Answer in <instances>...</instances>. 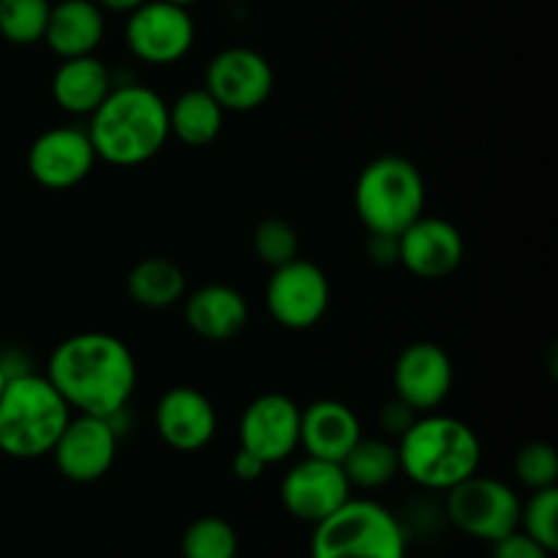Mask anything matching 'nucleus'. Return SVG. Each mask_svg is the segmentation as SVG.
I'll return each mask as SVG.
<instances>
[{"label":"nucleus","mask_w":558,"mask_h":558,"mask_svg":"<svg viewBox=\"0 0 558 558\" xmlns=\"http://www.w3.org/2000/svg\"><path fill=\"white\" fill-rule=\"evenodd\" d=\"M47 376L69 409L114 420L136 390V360L109 332H76L52 349Z\"/></svg>","instance_id":"nucleus-1"},{"label":"nucleus","mask_w":558,"mask_h":558,"mask_svg":"<svg viewBox=\"0 0 558 558\" xmlns=\"http://www.w3.org/2000/svg\"><path fill=\"white\" fill-rule=\"evenodd\" d=\"M85 131L96 158L112 167H140L167 147V101L145 85L112 87Z\"/></svg>","instance_id":"nucleus-2"},{"label":"nucleus","mask_w":558,"mask_h":558,"mask_svg":"<svg viewBox=\"0 0 558 558\" xmlns=\"http://www.w3.org/2000/svg\"><path fill=\"white\" fill-rule=\"evenodd\" d=\"M401 474L428 490H450L480 472L483 445L463 420L428 412L398 436Z\"/></svg>","instance_id":"nucleus-3"},{"label":"nucleus","mask_w":558,"mask_h":558,"mask_svg":"<svg viewBox=\"0 0 558 558\" xmlns=\"http://www.w3.org/2000/svg\"><path fill=\"white\" fill-rule=\"evenodd\" d=\"M69 417V403L47 376L31 371L11 376L0 396V452L14 461L49 456Z\"/></svg>","instance_id":"nucleus-4"},{"label":"nucleus","mask_w":558,"mask_h":558,"mask_svg":"<svg viewBox=\"0 0 558 558\" xmlns=\"http://www.w3.org/2000/svg\"><path fill=\"white\" fill-rule=\"evenodd\" d=\"M425 178L403 156H379L354 183V213L368 234H401L425 213Z\"/></svg>","instance_id":"nucleus-5"},{"label":"nucleus","mask_w":558,"mask_h":558,"mask_svg":"<svg viewBox=\"0 0 558 558\" xmlns=\"http://www.w3.org/2000/svg\"><path fill=\"white\" fill-rule=\"evenodd\" d=\"M311 558H407V532L379 501L349 499L314 526Z\"/></svg>","instance_id":"nucleus-6"},{"label":"nucleus","mask_w":558,"mask_h":558,"mask_svg":"<svg viewBox=\"0 0 558 558\" xmlns=\"http://www.w3.org/2000/svg\"><path fill=\"white\" fill-rule=\"evenodd\" d=\"M447 512L466 537L496 543L515 532L521 521V499L507 483L472 474L447 490Z\"/></svg>","instance_id":"nucleus-7"},{"label":"nucleus","mask_w":558,"mask_h":558,"mask_svg":"<svg viewBox=\"0 0 558 558\" xmlns=\"http://www.w3.org/2000/svg\"><path fill=\"white\" fill-rule=\"evenodd\" d=\"M196 38L194 16L169 0H145L125 20V44L147 65H172L191 52Z\"/></svg>","instance_id":"nucleus-8"},{"label":"nucleus","mask_w":558,"mask_h":558,"mask_svg":"<svg viewBox=\"0 0 558 558\" xmlns=\"http://www.w3.org/2000/svg\"><path fill=\"white\" fill-rule=\"evenodd\" d=\"M267 314L287 330H311L330 308V281L325 270L308 259H292L272 267L265 287Z\"/></svg>","instance_id":"nucleus-9"},{"label":"nucleus","mask_w":558,"mask_h":558,"mask_svg":"<svg viewBox=\"0 0 558 558\" xmlns=\"http://www.w3.org/2000/svg\"><path fill=\"white\" fill-rule=\"evenodd\" d=\"M272 85L270 60L251 47L221 49L205 69V90L223 112H254L270 98Z\"/></svg>","instance_id":"nucleus-10"},{"label":"nucleus","mask_w":558,"mask_h":558,"mask_svg":"<svg viewBox=\"0 0 558 558\" xmlns=\"http://www.w3.org/2000/svg\"><path fill=\"white\" fill-rule=\"evenodd\" d=\"M54 466L65 480L76 485H90L107 477L118 458V428L114 420L76 414L69 417L63 434L54 441Z\"/></svg>","instance_id":"nucleus-11"},{"label":"nucleus","mask_w":558,"mask_h":558,"mask_svg":"<svg viewBox=\"0 0 558 558\" xmlns=\"http://www.w3.org/2000/svg\"><path fill=\"white\" fill-rule=\"evenodd\" d=\"M352 499L341 463L305 456L281 480V505L298 521L316 526Z\"/></svg>","instance_id":"nucleus-12"},{"label":"nucleus","mask_w":558,"mask_h":558,"mask_svg":"<svg viewBox=\"0 0 558 558\" xmlns=\"http://www.w3.org/2000/svg\"><path fill=\"white\" fill-rule=\"evenodd\" d=\"M96 150L85 129L54 125L38 134L27 150V172L49 191L80 185L96 167Z\"/></svg>","instance_id":"nucleus-13"},{"label":"nucleus","mask_w":558,"mask_h":558,"mask_svg":"<svg viewBox=\"0 0 558 558\" xmlns=\"http://www.w3.org/2000/svg\"><path fill=\"white\" fill-rule=\"evenodd\" d=\"M300 447V407L281 392H265L243 409L240 450H248L267 466L292 458Z\"/></svg>","instance_id":"nucleus-14"},{"label":"nucleus","mask_w":558,"mask_h":558,"mask_svg":"<svg viewBox=\"0 0 558 558\" xmlns=\"http://www.w3.org/2000/svg\"><path fill=\"white\" fill-rule=\"evenodd\" d=\"M456 381L452 357L430 341L409 343L392 368V387L398 401L407 403L412 412L428 414L447 401Z\"/></svg>","instance_id":"nucleus-15"},{"label":"nucleus","mask_w":558,"mask_h":558,"mask_svg":"<svg viewBox=\"0 0 558 558\" xmlns=\"http://www.w3.org/2000/svg\"><path fill=\"white\" fill-rule=\"evenodd\" d=\"M463 262V238L456 223L439 216H420L398 234V265L423 281L450 278Z\"/></svg>","instance_id":"nucleus-16"},{"label":"nucleus","mask_w":558,"mask_h":558,"mask_svg":"<svg viewBox=\"0 0 558 558\" xmlns=\"http://www.w3.org/2000/svg\"><path fill=\"white\" fill-rule=\"evenodd\" d=\"M153 423L163 445L178 452H196L216 436L218 414L205 392L180 385L158 398Z\"/></svg>","instance_id":"nucleus-17"},{"label":"nucleus","mask_w":558,"mask_h":558,"mask_svg":"<svg viewBox=\"0 0 558 558\" xmlns=\"http://www.w3.org/2000/svg\"><path fill=\"white\" fill-rule=\"evenodd\" d=\"M360 436H363V425L347 403L325 398V401H314L311 407L300 409V447L305 456L341 463L347 452L357 445Z\"/></svg>","instance_id":"nucleus-18"},{"label":"nucleus","mask_w":558,"mask_h":558,"mask_svg":"<svg viewBox=\"0 0 558 558\" xmlns=\"http://www.w3.org/2000/svg\"><path fill=\"white\" fill-rule=\"evenodd\" d=\"M185 325L205 341H232L248 325V303L227 283H205L185 298Z\"/></svg>","instance_id":"nucleus-19"},{"label":"nucleus","mask_w":558,"mask_h":558,"mask_svg":"<svg viewBox=\"0 0 558 558\" xmlns=\"http://www.w3.org/2000/svg\"><path fill=\"white\" fill-rule=\"evenodd\" d=\"M104 33H107V16L96 0H60L52 3L41 41L60 60H69L96 54Z\"/></svg>","instance_id":"nucleus-20"},{"label":"nucleus","mask_w":558,"mask_h":558,"mask_svg":"<svg viewBox=\"0 0 558 558\" xmlns=\"http://www.w3.org/2000/svg\"><path fill=\"white\" fill-rule=\"evenodd\" d=\"M112 90V71L96 54L69 58L52 74V98L63 112L90 118Z\"/></svg>","instance_id":"nucleus-21"},{"label":"nucleus","mask_w":558,"mask_h":558,"mask_svg":"<svg viewBox=\"0 0 558 558\" xmlns=\"http://www.w3.org/2000/svg\"><path fill=\"white\" fill-rule=\"evenodd\" d=\"M169 112V136L180 140L189 147H205L218 140L223 129V109L205 87L185 90L167 104Z\"/></svg>","instance_id":"nucleus-22"},{"label":"nucleus","mask_w":558,"mask_h":558,"mask_svg":"<svg viewBox=\"0 0 558 558\" xmlns=\"http://www.w3.org/2000/svg\"><path fill=\"white\" fill-rule=\"evenodd\" d=\"M125 289L136 305L161 311L185 298V276L172 259L150 256V259H142L131 267Z\"/></svg>","instance_id":"nucleus-23"},{"label":"nucleus","mask_w":558,"mask_h":558,"mask_svg":"<svg viewBox=\"0 0 558 558\" xmlns=\"http://www.w3.org/2000/svg\"><path fill=\"white\" fill-rule=\"evenodd\" d=\"M343 474H347L352 488L379 490L390 485L401 474V461H398V447L387 439H368L360 436L357 445L347 452L341 461Z\"/></svg>","instance_id":"nucleus-24"},{"label":"nucleus","mask_w":558,"mask_h":558,"mask_svg":"<svg viewBox=\"0 0 558 558\" xmlns=\"http://www.w3.org/2000/svg\"><path fill=\"white\" fill-rule=\"evenodd\" d=\"M240 539L229 521L218 515L196 518L180 537L183 558H238Z\"/></svg>","instance_id":"nucleus-25"},{"label":"nucleus","mask_w":558,"mask_h":558,"mask_svg":"<svg viewBox=\"0 0 558 558\" xmlns=\"http://www.w3.org/2000/svg\"><path fill=\"white\" fill-rule=\"evenodd\" d=\"M52 0H0V36L16 47H31L44 38Z\"/></svg>","instance_id":"nucleus-26"},{"label":"nucleus","mask_w":558,"mask_h":558,"mask_svg":"<svg viewBox=\"0 0 558 558\" xmlns=\"http://www.w3.org/2000/svg\"><path fill=\"white\" fill-rule=\"evenodd\" d=\"M518 529L537 539L545 550H558V488L532 490V499L521 505Z\"/></svg>","instance_id":"nucleus-27"},{"label":"nucleus","mask_w":558,"mask_h":558,"mask_svg":"<svg viewBox=\"0 0 558 558\" xmlns=\"http://www.w3.org/2000/svg\"><path fill=\"white\" fill-rule=\"evenodd\" d=\"M251 243H254L256 256H259L267 267H281L300 256L298 229L276 216L262 218V221L256 223Z\"/></svg>","instance_id":"nucleus-28"},{"label":"nucleus","mask_w":558,"mask_h":558,"mask_svg":"<svg viewBox=\"0 0 558 558\" xmlns=\"http://www.w3.org/2000/svg\"><path fill=\"white\" fill-rule=\"evenodd\" d=\"M515 477L523 488L543 490L558 483V452L550 441H529L515 456Z\"/></svg>","instance_id":"nucleus-29"},{"label":"nucleus","mask_w":558,"mask_h":558,"mask_svg":"<svg viewBox=\"0 0 558 558\" xmlns=\"http://www.w3.org/2000/svg\"><path fill=\"white\" fill-rule=\"evenodd\" d=\"M490 545H494V558H550L554 556L550 550H545L537 539H532L526 532H521V529H515V532H510L507 537L496 539V543Z\"/></svg>","instance_id":"nucleus-30"},{"label":"nucleus","mask_w":558,"mask_h":558,"mask_svg":"<svg viewBox=\"0 0 558 558\" xmlns=\"http://www.w3.org/2000/svg\"><path fill=\"white\" fill-rule=\"evenodd\" d=\"M414 414H417V412H412V409H409L407 403L398 401V398H396V401H392L390 407L381 409V417H379L381 420V428L390 430L392 436H401L403 430H407L409 425L414 423Z\"/></svg>","instance_id":"nucleus-31"},{"label":"nucleus","mask_w":558,"mask_h":558,"mask_svg":"<svg viewBox=\"0 0 558 558\" xmlns=\"http://www.w3.org/2000/svg\"><path fill=\"white\" fill-rule=\"evenodd\" d=\"M368 254L376 265H396L398 262V238L396 234H371Z\"/></svg>","instance_id":"nucleus-32"},{"label":"nucleus","mask_w":558,"mask_h":558,"mask_svg":"<svg viewBox=\"0 0 558 558\" xmlns=\"http://www.w3.org/2000/svg\"><path fill=\"white\" fill-rule=\"evenodd\" d=\"M232 472L234 477L243 480V483H256V480L267 472V463L259 461L256 456H251L248 450H238L232 458Z\"/></svg>","instance_id":"nucleus-33"},{"label":"nucleus","mask_w":558,"mask_h":558,"mask_svg":"<svg viewBox=\"0 0 558 558\" xmlns=\"http://www.w3.org/2000/svg\"><path fill=\"white\" fill-rule=\"evenodd\" d=\"M104 11H114V14H131L136 5H142L145 0H96Z\"/></svg>","instance_id":"nucleus-34"},{"label":"nucleus","mask_w":558,"mask_h":558,"mask_svg":"<svg viewBox=\"0 0 558 558\" xmlns=\"http://www.w3.org/2000/svg\"><path fill=\"white\" fill-rule=\"evenodd\" d=\"M5 385H9V374H5V368H3V365H0V396H3Z\"/></svg>","instance_id":"nucleus-35"},{"label":"nucleus","mask_w":558,"mask_h":558,"mask_svg":"<svg viewBox=\"0 0 558 558\" xmlns=\"http://www.w3.org/2000/svg\"><path fill=\"white\" fill-rule=\"evenodd\" d=\"M169 3H178V5H185V9H189V5L199 3V0H169Z\"/></svg>","instance_id":"nucleus-36"},{"label":"nucleus","mask_w":558,"mask_h":558,"mask_svg":"<svg viewBox=\"0 0 558 558\" xmlns=\"http://www.w3.org/2000/svg\"><path fill=\"white\" fill-rule=\"evenodd\" d=\"M52 3H60V0H52Z\"/></svg>","instance_id":"nucleus-37"}]
</instances>
